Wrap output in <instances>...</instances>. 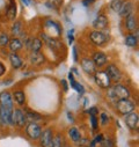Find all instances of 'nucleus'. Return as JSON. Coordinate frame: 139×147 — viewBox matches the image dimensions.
<instances>
[{"instance_id": "obj_42", "label": "nucleus", "mask_w": 139, "mask_h": 147, "mask_svg": "<svg viewBox=\"0 0 139 147\" xmlns=\"http://www.w3.org/2000/svg\"><path fill=\"white\" fill-rule=\"evenodd\" d=\"M22 3L26 5V6H28V5H30V1L29 0H22Z\"/></svg>"}, {"instance_id": "obj_41", "label": "nucleus", "mask_w": 139, "mask_h": 147, "mask_svg": "<svg viewBox=\"0 0 139 147\" xmlns=\"http://www.w3.org/2000/svg\"><path fill=\"white\" fill-rule=\"evenodd\" d=\"M61 85L64 87V90H67V82H66V80H61Z\"/></svg>"}, {"instance_id": "obj_39", "label": "nucleus", "mask_w": 139, "mask_h": 147, "mask_svg": "<svg viewBox=\"0 0 139 147\" xmlns=\"http://www.w3.org/2000/svg\"><path fill=\"white\" fill-rule=\"evenodd\" d=\"M72 34H73V30H71V34L68 32V43L70 44H72V42H73V35Z\"/></svg>"}, {"instance_id": "obj_28", "label": "nucleus", "mask_w": 139, "mask_h": 147, "mask_svg": "<svg viewBox=\"0 0 139 147\" xmlns=\"http://www.w3.org/2000/svg\"><path fill=\"white\" fill-rule=\"evenodd\" d=\"M11 30H12V34L14 36H18L22 31V22L21 21H15L14 24L12 26V29Z\"/></svg>"}, {"instance_id": "obj_11", "label": "nucleus", "mask_w": 139, "mask_h": 147, "mask_svg": "<svg viewBox=\"0 0 139 147\" xmlns=\"http://www.w3.org/2000/svg\"><path fill=\"white\" fill-rule=\"evenodd\" d=\"M41 37H42V38H41L42 42H44L50 49H52V50H55V51L60 50L61 47H63L61 42H59V41L56 40L55 37H50V36H49L48 34H45V32H42V34H41Z\"/></svg>"}, {"instance_id": "obj_33", "label": "nucleus", "mask_w": 139, "mask_h": 147, "mask_svg": "<svg viewBox=\"0 0 139 147\" xmlns=\"http://www.w3.org/2000/svg\"><path fill=\"white\" fill-rule=\"evenodd\" d=\"M108 122H109V116L106 113H102L100 115V118H99V124L106 125V124H108Z\"/></svg>"}, {"instance_id": "obj_45", "label": "nucleus", "mask_w": 139, "mask_h": 147, "mask_svg": "<svg viewBox=\"0 0 139 147\" xmlns=\"http://www.w3.org/2000/svg\"><path fill=\"white\" fill-rule=\"evenodd\" d=\"M84 147H89V146H84Z\"/></svg>"}, {"instance_id": "obj_22", "label": "nucleus", "mask_w": 139, "mask_h": 147, "mask_svg": "<svg viewBox=\"0 0 139 147\" xmlns=\"http://www.w3.org/2000/svg\"><path fill=\"white\" fill-rule=\"evenodd\" d=\"M125 45L129 48H136L138 45V36L134 32H130L125 36Z\"/></svg>"}, {"instance_id": "obj_23", "label": "nucleus", "mask_w": 139, "mask_h": 147, "mask_svg": "<svg viewBox=\"0 0 139 147\" xmlns=\"http://www.w3.org/2000/svg\"><path fill=\"white\" fill-rule=\"evenodd\" d=\"M42 47H43V42H42L41 38L35 37V38H31V40H30V44H29L30 51H32V52L41 51V50H42Z\"/></svg>"}, {"instance_id": "obj_38", "label": "nucleus", "mask_w": 139, "mask_h": 147, "mask_svg": "<svg viewBox=\"0 0 139 147\" xmlns=\"http://www.w3.org/2000/svg\"><path fill=\"white\" fill-rule=\"evenodd\" d=\"M73 59H74V61H78V52H77L76 47H73Z\"/></svg>"}, {"instance_id": "obj_19", "label": "nucleus", "mask_w": 139, "mask_h": 147, "mask_svg": "<svg viewBox=\"0 0 139 147\" xmlns=\"http://www.w3.org/2000/svg\"><path fill=\"white\" fill-rule=\"evenodd\" d=\"M9 61H11V65L14 69H19L23 66V61L16 52H11L9 53Z\"/></svg>"}, {"instance_id": "obj_25", "label": "nucleus", "mask_w": 139, "mask_h": 147, "mask_svg": "<svg viewBox=\"0 0 139 147\" xmlns=\"http://www.w3.org/2000/svg\"><path fill=\"white\" fill-rule=\"evenodd\" d=\"M8 48H9V50L12 52H19L20 50H22L23 44L19 38H12V40H9Z\"/></svg>"}, {"instance_id": "obj_8", "label": "nucleus", "mask_w": 139, "mask_h": 147, "mask_svg": "<svg viewBox=\"0 0 139 147\" xmlns=\"http://www.w3.org/2000/svg\"><path fill=\"white\" fill-rule=\"evenodd\" d=\"M107 72V74H108V77L110 78V80H111V82H115V84H117V82H119L121 80H122V72H121V69L118 68V66H116L115 64H109V65H107V68L104 69Z\"/></svg>"}, {"instance_id": "obj_7", "label": "nucleus", "mask_w": 139, "mask_h": 147, "mask_svg": "<svg viewBox=\"0 0 139 147\" xmlns=\"http://www.w3.org/2000/svg\"><path fill=\"white\" fill-rule=\"evenodd\" d=\"M53 131L51 127H47L42 130V133L38 138L40 146L41 147H51L52 146V140H53Z\"/></svg>"}, {"instance_id": "obj_34", "label": "nucleus", "mask_w": 139, "mask_h": 147, "mask_svg": "<svg viewBox=\"0 0 139 147\" xmlns=\"http://www.w3.org/2000/svg\"><path fill=\"white\" fill-rule=\"evenodd\" d=\"M89 142H90L89 139H87V138H82V137H81V139L77 142V145H78L79 147H84V146H88Z\"/></svg>"}, {"instance_id": "obj_24", "label": "nucleus", "mask_w": 139, "mask_h": 147, "mask_svg": "<svg viewBox=\"0 0 139 147\" xmlns=\"http://www.w3.org/2000/svg\"><path fill=\"white\" fill-rule=\"evenodd\" d=\"M12 96H13V101H15L20 107L26 104V94L23 90H15Z\"/></svg>"}, {"instance_id": "obj_35", "label": "nucleus", "mask_w": 139, "mask_h": 147, "mask_svg": "<svg viewBox=\"0 0 139 147\" xmlns=\"http://www.w3.org/2000/svg\"><path fill=\"white\" fill-rule=\"evenodd\" d=\"M73 88L79 93V95H84V94H85V88H84L79 82H76V85L73 86Z\"/></svg>"}, {"instance_id": "obj_44", "label": "nucleus", "mask_w": 139, "mask_h": 147, "mask_svg": "<svg viewBox=\"0 0 139 147\" xmlns=\"http://www.w3.org/2000/svg\"><path fill=\"white\" fill-rule=\"evenodd\" d=\"M89 1H94V0H89Z\"/></svg>"}, {"instance_id": "obj_10", "label": "nucleus", "mask_w": 139, "mask_h": 147, "mask_svg": "<svg viewBox=\"0 0 139 147\" xmlns=\"http://www.w3.org/2000/svg\"><path fill=\"white\" fill-rule=\"evenodd\" d=\"M125 124L131 131H138L139 129V115L136 111H132L125 115Z\"/></svg>"}, {"instance_id": "obj_37", "label": "nucleus", "mask_w": 139, "mask_h": 147, "mask_svg": "<svg viewBox=\"0 0 139 147\" xmlns=\"http://www.w3.org/2000/svg\"><path fill=\"white\" fill-rule=\"evenodd\" d=\"M50 3H51L55 7H59V6H61V4H63L61 0H50Z\"/></svg>"}, {"instance_id": "obj_26", "label": "nucleus", "mask_w": 139, "mask_h": 147, "mask_svg": "<svg viewBox=\"0 0 139 147\" xmlns=\"http://www.w3.org/2000/svg\"><path fill=\"white\" fill-rule=\"evenodd\" d=\"M16 5L15 3H12L9 5V7L7 8V19L8 20H14L16 18Z\"/></svg>"}, {"instance_id": "obj_1", "label": "nucleus", "mask_w": 139, "mask_h": 147, "mask_svg": "<svg viewBox=\"0 0 139 147\" xmlns=\"http://www.w3.org/2000/svg\"><path fill=\"white\" fill-rule=\"evenodd\" d=\"M130 95H131L130 89L126 86L121 85L118 82L115 84V85H111L108 88V92H107V96L113 102H116L117 100H121V98H129Z\"/></svg>"}, {"instance_id": "obj_16", "label": "nucleus", "mask_w": 139, "mask_h": 147, "mask_svg": "<svg viewBox=\"0 0 139 147\" xmlns=\"http://www.w3.org/2000/svg\"><path fill=\"white\" fill-rule=\"evenodd\" d=\"M125 28L129 32H134L137 31L138 28V21H137V15L134 13L130 14L129 16L125 18Z\"/></svg>"}, {"instance_id": "obj_12", "label": "nucleus", "mask_w": 139, "mask_h": 147, "mask_svg": "<svg viewBox=\"0 0 139 147\" xmlns=\"http://www.w3.org/2000/svg\"><path fill=\"white\" fill-rule=\"evenodd\" d=\"M109 26V20L108 16L104 14H99L97 18L93 21V28L95 30H106Z\"/></svg>"}, {"instance_id": "obj_20", "label": "nucleus", "mask_w": 139, "mask_h": 147, "mask_svg": "<svg viewBox=\"0 0 139 147\" xmlns=\"http://www.w3.org/2000/svg\"><path fill=\"white\" fill-rule=\"evenodd\" d=\"M67 133H68V137H70V139H71V141L74 142V144H77V142L81 139V132H80L79 129L76 127V126L70 127L68 131H67Z\"/></svg>"}, {"instance_id": "obj_13", "label": "nucleus", "mask_w": 139, "mask_h": 147, "mask_svg": "<svg viewBox=\"0 0 139 147\" xmlns=\"http://www.w3.org/2000/svg\"><path fill=\"white\" fill-rule=\"evenodd\" d=\"M92 60L93 63L95 64L96 68H101L103 66H106L107 63H108V57L107 55L102 52V51H95L93 53V57H92Z\"/></svg>"}, {"instance_id": "obj_4", "label": "nucleus", "mask_w": 139, "mask_h": 147, "mask_svg": "<svg viewBox=\"0 0 139 147\" xmlns=\"http://www.w3.org/2000/svg\"><path fill=\"white\" fill-rule=\"evenodd\" d=\"M93 77H94L95 84L102 89H108L113 85V82H111L110 78L108 77L106 71H96L93 74Z\"/></svg>"}, {"instance_id": "obj_3", "label": "nucleus", "mask_w": 139, "mask_h": 147, "mask_svg": "<svg viewBox=\"0 0 139 147\" xmlns=\"http://www.w3.org/2000/svg\"><path fill=\"white\" fill-rule=\"evenodd\" d=\"M89 41L96 45V47H101L103 44H106L109 41V35L106 31L102 30H93L89 32Z\"/></svg>"}, {"instance_id": "obj_17", "label": "nucleus", "mask_w": 139, "mask_h": 147, "mask_svg": "<svg viewBox=\"0 0 139 147\" xmlns=\"http://www.w3.org/2000/svg\"><path fill=\"white\" fill-rule=\"evenodd\" d=\"M29 61L31 65H35V66H40L42 64H44L45 61V56L41 52V51H37V52H30V56H29Z\"/></svg>"}, {"instance_id": "obj_27", "label": "nucleus", "mask_w": 139, "mask_h": 147, "mask_svg": "<svg viewBox=\"0 0 139 147\" xmlns=\"http://www.w3.org/2000/svg\"><path fill=\"white\" fill-rule=\"evenodd\" d=\"M65 142H64V138L61 134H56L53 136V140H52V146L51 147H64Z\"/></svg>"}, {"instance_id": "obj_43", "label": "nucleus", "mask_w": 139, "mask_h": 147, "mask_svg": "<svg viewBox=\"0 0 139 147\" xmlns=\"http://www.w3.org/2000/svg\"><path fill=\"white\" fill-rule=\"evenodd\" d=\"M64 147H71V146H68V145H66V144H65V145H64Z\"/></svg>"}, {"instance_id": "obj_31", "label": "nucleus", "mask_w": 139, "mask_h": 147, "mask_svg": "<svg viewBox=\"0 0 139 147\" xmlns=\"http://www.w3.org/2000/svg\"><path fill=\"white\" fill-rule=\"evenodd\" d=\"M99 147H115V144L111 139L109 138H104L100 144H99Z\"/></svg>"}, {"instance_id": "obj_15", "label": "nucleus", "mask_w": 139, "mask_h": 147, "mask_svg": "<svg viewBox=\"0 0 139 147\" xmlns=\"http://www.w3.org/2000/svg\"><path fill=\"white\" fill-rule=\"evenodd\" d=\"M0 107L4 108H14V101H13V96L11 95V93L8 92H3L0 93Z\"/></svg>"}, {"instance_id": "obj_30", "label": "nucleus", "mask_w": 139, "mask_h": 147, "mask_svg": "<svg viewBox=\"0 0 139 147\" xmlns=\"http://www.w3.org/2000/svg\"><path fill=\"white\" fill-rule=\"evenodd\" d=\"M9 36H8V34H6V32H3V34H0V47H7L8 45V43H9Z\"/></svg>"}, {"instance_id": "obj_21", "label": "nucleus", "mask_w": 139, "mask_h": 147, "mask_svg": "<svg viewBox=\"0 0 139 147\" xmlns=\"http://www.w3.org/2000/svg\"><path fill=\"white\" fill-rule=\"evenodd\" d=\"M26 113V118H27V123H38L42 121V116L35 111H31V110H28Z\"/></svg>"}, {"instance_id": "obj_6", "label": "nucleus", "mask_w": 139, "mask_h": 147, "mask_svg": "<svg viewBox=\"0 0 139 147\" xmlns=\"http://www.w3.org/2000/svg\"><path fill=\"white\" fill-rule=\"evenodd\" d=\"M13 109L11 108H4L0 107V125L4 126H14V119H13Z\"/></svg>"}, {"instance_id": "obj_2", "label": "nucleus", "mask_w": 139, "mask_h": 147, "mask_svg": "<svg viewBox=\"0 0 139 147\" xmlns=\"http://www.w3.org/2000/svg\"><path fill=\"white\" fill-rule=\"evenodd\" d=\"M115 108L121 115L125 116V115L134 111L136 108H137V103L133 100H131L130 97L129 98H121V100H117L115 102Z\"/></svg>"}, {"instance_id": "obj_5", "label": "nucleus", "mask_w": 139, "mask_h": 147, "mask_svg": "<svg viewBox=\"0 0 139 147\" xmlns=\"http://www.w3.org/2000/svg\"><path fill=\"white\" fill-rule=\"evenodd\" d=\"M42 126L38 123H27L24 126V131L26 134L28 136V138L32 141L38 140L41 133H42Z\"/></svg>"}, {"instance_id": "obj_40", "label": "nucleus", "mask_w": 139, "mask_h": 147, "mask_svg": "<svg viewBox=\"0 0 139 147\" xmlns=\"http://www.w3.org/2000/svg\"><path fill=\"white\" fill-rule=\"evenodd\" d=\"M67 117H68V119H70V122H74V118H73V116H72V114L71 113H67Z\"/></svg>"}, {"instance_id": "obj_32", "label": "nucleus", "mask_w": 139, "mask_h": 147, "mask_svg": "<svg viewBox=\"0 0 139 147\" xmlns=\"http://www.w3.org/2000/svg\"><path fill=\"white\" fill-rule=\"evenodd\" d=\"M90 125L93 131H97L99 130V118L95 115H90Z\"/></svg>"}, {"instance_id": "obj_29", "label": "nucleus", "mask_w": 139, "mask_h": 147, "mask_svg": "<svg viewBox=\"0 0 139 147\" xmlns=\"http://www.w3.org/2000/svg\"><path fill=\"white\" fill-rule=\"evenodd\" d=\"M122 4H123V0H111L110 1V8L114 11V12H119L121 7H122Z\"/></svg>"}, {"instance_id": "obj_18", "label": "nucleus", "mask_w": 139, "mask_h": 147, "mask_svg": "<svg viewBox=\"0 0 139 147\" xmlns=\"http://www.w3.org/2000/svg\"><path fill=\"white\" fill-rule=\"evenodd\" d=\"M133 11H134V5H133V3H131V1H123L122 7H121L118 14H119L122 18L125 19L126 16H129L130 14H132Z\"/></svg>"}, {"instance_id": "obj_9", "label": "nucleus", "mask_w": 139, "mask_h": 147, "mask_svg": "<svg viewBox=\"0 0 139 147\" xmlns=\"http://www.w3.org/2000/svg\"><path fill=\"white\" fill-rule=\"evenodd\" d=\"M13 119H14V125H16L19 129H23L27 124V118H26V113L21 108H16L13 110Z\"/></svg>"}, {"instance_id": "obj_36", "label": "nucleus", "mask_w": 139, "mask_h": 147, "mask_svg": "<svg viewBox=\"0 0 139 147\" xmlns=\"http://www.w3.org/2000/svg\"><path fill=\"white\" fill-rule=\"evenodd\" d=\"M87 113H88L89 115H95V116H97V114H99V109H97L96 107H93V108H90V109L87 110Z\"/></svg>"}, {"instance_id": "obj_14", "label": "nucleus", "mask_w": 139, "mask_h": 147, "mask_svg": "<svg viewBox=\"0 0 139 147\" xmlns=\"http://www.w3.org/2000/svg\"><path fill=\"white\" fill-rule=\"evenodd\" d=\"M80 66L84 69V72L88 76H93L94 73L97 71V68H96L95 64L93 63L92 58H82L80 60Z\"/></svg>"}]
</instances>
